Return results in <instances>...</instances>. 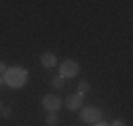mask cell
Returning a JSON list of instances; mask_svg holds the SVG:
<instances>
[{
    "label": "cell",
    "instance_id": "6da1fadb",
    "mask_svg": "<svg viewBox=\"0 0 133 126\" xmlns=\"http://www.w3.org/2000/svg\"><path fill=\"white\" fill-rule=\"evenodd\" d=\"M2 78H4V82H6L9 86L21 88V86L28 82V69H23V67H11V69H6V74H4Z\"/></svg>",
    "mask_w": 133,
    "mask_h": 126
},
{
    "label": "cell",
    "instance_id": "7a4b0ae2",
    "mask_svg": "<svg viewBox=\"0 0 133 126\" xmlns=\"http://www.w3.org/2000/svg\"><path fill=\"white\" fill-rule=\"evenodd\" d=\"M78 69H80V65H78V61H74V59H65V61H61V65H59V78H76L78 76Z\"/></svg>",
    "mask_w": 133,
    "mask_h": 126
},
{
    "label": "cell",
    "instance_id": "3957f363",
    "mask_svg": "<svg viewBox=\"0 0 133 126\" xmlns=\"http://www.w3.org/2000/svg\"><path fill=\"white\" fill-rule=\"evenodd\" d=\"M80 122H85V124H97V122H102V109H97V107H82L80 109Z\"/></svg>",
    "mask_w": 133,
    "mask_h": 126
},
{
    "label": "cell",
    "instance_id": "277c9868",
    "mask_svg": "<svg viewBox=\"0 0 133 126\" xmlns=\"http://www.w3.org/2000/svg\"><path fill=\"white\" fill-rule=\"evenodd\" d=\"M42 107L49 114H57V109L61 107V99L57 97V94H44L42 97Z\"/></svg>",
    "mask_w": 133,
    "mask_h": 126
},
{
    "label": "cell",
    "instance_id": "5b68a950",
    "mask_svg": "<svg viewBox=\"0 0 133 126\" xmlns=\"http://www.w3.org/2000/svg\"><path fill=\"white\" fill-rule=\"evenodd\" d=\"M65 107H68V109H72V112H76V109H80L82 107V97H80V94H70V97L68 99H65Z\"/></svg>",
    "mask_w": 133,
    "mask_h": 126
},
{
    "label": "cell",
    "instance_id": "8992f818",
    "mask_svg": "<svg viewBox=\"0 0 133 126\" xmlns=\"http://www.w3.org/2000/svg\"><path fill=\"white\" fill-rule=\"evenodd\" d=\"M40 63H42L44 67H55L57 65V57L53 53H42L40 55Z\"/></svg>",
    "mask_w": 133,
    "mask_h": 126
},
{
    "label": "cell",
    "instance_id": "52a82bcc",
    "mask_svg": "<svg viewBox=\"0 0 133 126\" xmlns=\"http://www.w3.org/2000/svg\"><path fill=\"white\" fill-rule=\"evenodd\" d=\"M89 90H91V84H89V82H80V84H78V92H76V94L85 97V94H87Z\"/></svg>",
    "mask_w": 133,
    "mask_h": 126
},
{
    "label": "cell",
    "instance_id": "ba28073f",
    "mask_svg": "<svg viewBox=\"0 0 133 126\" xmlns=\"http://www.w3.org/2000/svg\"><path fill=\"white\" fill-rule=\"evenodd\" d=\"M46 124H49V126H57V124H59L57 114H49V116H46Z\"/></svg>",
    "mask_w": 133,
    "mask_h": 126
},
{
    "label": "cell",
    "instance_id": "9c48e42d",
    "mask_svg": "<svg viewBox=\"0 0 133 126\" xmlns=\"http://www.w3.org/2000/svg\"><path fill=\"white\" fill-rule=\"evenodd\" d=\"M53 86H55V88H61V86H63V78H59V76L53 78Z\"/></svg>",
    "mask_w": 133,
    "mask_h": 126
},
{
    "label": "cell",
    "instance_id": "30bf717a",
    "mask_svg": "<svg viewBox=\"0 0 133 126\" xmlns=\"http://www.w3.org/2000/svg\"><path fill=\"white\" fill-rule=\"evenodd\" d=\"M108 126H127V122H125V120H114V122L108 124Z\"/></svg>",
    "mask_w": 133,
    "mask_h": 126
},
{
    "label": "cell",
    "instance_id": "8fae6325",
    "mask_svg": "<svg viewBox=\"0 0 133 126\" xmlns=\"http://www.w3.org/2000/svg\"><path fill=\"white\" fill-rule=\"evenodd\" d=\"M0 112H2V116H4V118H9V116H11V107H2Z\"/></svg>",
    "mask_w": 133,
    "mask_h": 126
},
{
    "label": "cell",
    "instance_id": "7c38bea8",
    "mask_svg": "<svg viewBox=\"0 0 133 126\" xmlns=\"http://www.w3.org/2000/svg\"><path fill=\"white\" fill-rule=\"evenodd\" d=\"M4 74H6V65H4L2 61H0V76H4Z\"/></svg>",
    "mask_w": 133,
    "mask_h": 126
},
{
    "label": "cell",
    "instance_id": "4fadbf2b",
    "mask_svg": "<svg viewBox=\"0 0 133 126\" xmlns=\"http://www.w3.org/2000/svg\"><path fill=\"white\" fill-rule=\"evenodd\" d=\"M93 126H108L106 122H97V124H93Z\"/></svg>",
    "mask_w": 133,
    "mask_h": 126
},
{
    "label": "cell",
    "instance_id": "5bb4252c",
    "mask_svg": "<svg viewBox=\"0 0 133 126\" xmlns=\"http://www.w3.org/2000/svg\"><path fill=\"white\" fill-rule=\"evenodd\" d=\"M2 84H4V78H2V76H0V86H2Z\"/></svg>",
    "mask_w": 133,
    "mask_h": 126
},
{
    "label": "cell",
    "instance_id": "9a60e30c",
    "mask_svg": "<svg viewBox=\"0 0 133 126\" xmlns=\"http://www.w3.org/2000/svg\"><path fill=\"white\" fill-rule=\"evenodd\" d=\"M0 109H2V103H0Z\"/></svg>",
    "mask_w": 133,
    "mask_h": 126
}]
</instances>
